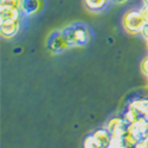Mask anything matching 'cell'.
<instances>
[{
	"label": "cell",
	"mask_w": 148,
	"mask_h": 148,
	"mask_svg": "<svg viewBox=\"0 0 148 148\" xmlns=\"http://www.w3.org/2000/svg\"><path fill=\"white\" fill-rule=\"evenodd\" d=\"M66 40L71 47H82L88 45L91 40V32L83 23H75L65 26L63 30Z\"/></svg>",
	"instance_id": "6da1fadb"
},
{
	"label": "cell",
	"mask_w": 148,
	"mask_h": 148,
	"mask_svg": "<svg viewBox=\"0 0 148 148\" xmlns=\"http://www.w3.org/2000/svg\"><path fill=\"white\" fill-rule=\"evenodd\" d=\"M146 25V20L140 10H128L122 17V26L128 33L138 34L141 33Z\"/></svg>",
	"instance_id": "7a4b0ae2"
},
{
	"label": "cell",
	"mask_w": 148,
	"mask_h": 148,
	"mask_svg": "<svg viewBox=\"0 0 148 148\" xmlns=\"http://www.w3.org/2000/svg\"><path fill=\"white\" fill-rule=\"evenodd\" d=\"M70 44L66 40L62 30H55L46 38V49L51 53H62L70 49Z\"/></svg>",
	"instance_id": "3957f363"
},
{
	"label": "cell",
	"mask_w": 148,
	"mask_h": 148,
	"mask_svg": "<svg viewBox=\"0 0 148 148\" xmlns=\"http://www.w3.org/2000/svg\"><path fill=\"white\" fill-rule=\"evenodd\" d=\"M129 123L125 117H113L107 123V129L110 132L112 136H122L128 133Z\"/></svg>",
	"instance_id": "277c9868"
},
{
	"label": "cell",
	"mask_w": 148,
	"mask_h": 148,
	"mask_svg": "<svg viewBox=\"0 0 148 148\" xmlns=\"http://www.w3.org/2000/svg\"><path fill=\"white\" fill-rule=\"evenodd\" d=\"M128 132L133 135L134 138H136L139 141L146 139L147 133H148V119L141 117L138 121L130 123Z\"/></svg>",
	"instance_id": "5b68a950"
},
{
	"label": "cell",
	"mask_w": 148,
	"mask_h": 148,
	"mask_svg": "<svg viewBox=\"0 0 148 148\" xmlns=\"http://www.w3.org/2000/svg\"><path fill=\"white\" fill-rule=\"evenodd\" d=\"M20 30V20L0 23V34L5 39H11L18 34Z\"/></svg>",
	"instance_id": "8992f818"
},
{
	"label": "cell",
	"mask_w": 148,
	"mask_h": 148,
	"mask_svg": "<svg viewBox=\"0 0 148 148\" xmlns=\"http://www.w3.org/2000/svg\"><path fill=\"white\" fill-rule=\"evenodd\" d=\"M42 8V1L40 0H21L20 11L23 14L27 17L38 13Z\"/></svg>",
	"instance_id": "52a82bcc"
},
{
	"label": "cell",
	"mask_w": 148,
	"mask_h": 148,
	"mask_svg": "<svg viewBox=\"0 0 148 148\" xmlns=\"http://www.w3.org/2000/svg\"><path fill=\"white\" fill-rule=\"evenodd\" d=\"M21 11L12 7H0V23L20 20Z\"/></svg>",
	"instance_id": "ba28073f"
},
{
	"label": "cell",
	"mask_w": 148,
	"mask_h": 148,
	"mask_svg": "<svg viewBox=\"0 0 148 148\" xmlns=\"http://www.w3.org/2000/svg\"><path fill=\"white\" fill-rule=\"evenodd\" d=\"M94 136L97 140V142L100 143L101 148H108L110 140H112V134L107 128H101V129H97L96 132H94Z\"/></svg>",
	"instance_id": "9c48e42d"
},
{
	"label": "cell",
	"mask_w": 148,
	"mask_h": 148,
	"mask_svg": "<svg viewBox=\"0 0 148 148\" xmlns=\"http://www.w3.org/2000/svg\"><path fill=\"white\" fill-rule=\"evenodd\" d=\"M110 0H84V6L90 12H100L103 11Z\"/></svg>",
	"instance_id": "30bf717a"
},
{
	"label": "cell",
	"mask_w": 148,
	"mask_h": 148,
	"mask_svg": "<svg viewBox=\"0 0 148 148\" xmlns=\"http://www.w3.org/2000/svg\"><path fill=\"white\" fill-rule=\"evenodd\" d=\"M83 148H101V146L97 142V140L95 139L94 135H89V136H87L84 139Z\"/></svg>",
	"instance_id": "8fae6325"
},
{
	"label": "cell",
	"mask_w": 148,
	"mask_h": 148,
	"mask_svg": "<svg viewBox=\"0 0 148 148\" xmlns=\"http://www.w3.org/2000/svg\"><path fill=\"white\" fill-rule=\"evenodd\" d=\"M21 0H0V7H12L20 10Z\"/></svg>",
	"instance_id": "7c38bea8"
},
{
	"label": "cell",
	"mask_w": 148,
	"mask_h": 148,
	"mask_svg": "<svg viewBox=\"0 0 148 148\" xmlns=\"http://www.w3.org/2000/svg\"><path fill=\"white\" fill-rule=\"evenodd\" d=\"M108 148H126L122 136H112V140H110Z\"/></svg>",
	"instance_id": "4fadbf2b"
},
{
	"label": "cell",
	"mask_w": 148,
	"mask_h": 148,
	"mask_svg": "<svg viewBox=\"0 0 148 148\" xmlns=\"http://www.w3.org/2000/svg\"><path fill=\"white\" fill-rule=\"evenodd\" d=\"M141 72L148 78V56H146L141 60Z\"/></svg>",
	"instance_id": "5bb4252c"
},
{
	"label": "cell",
	"mask_w": 148,
	"mask_h": 148,
	"mask_svg": "<svg viewBox=\"0 0 148 148\" xmlns=\"http://www.w3.org/2000/svg\"><path fill=\"white\" fill-rule=\"evenodd\" d=\"M139 10H140V12L142 13L145 20H146V24H148V5H142Z\"/></svg>",
	"instance_id": "9a60e30c"
},
{
	"label": "cell",
	"mask_w": 148,
	"mask_h": 148,
	"mask_svg": "<svg viewBox=\"0 0 148 148\" xmlns=\"http://www.w3.org/2000/svg\"><path fill=\"white\" fill-rule=\"evenodd\" d=\"M135 148H148V140L147 139H143V140H140L136 146H135Z\"/></svg>",
	"instance_id": "2e32d148"
},
{
	"label": "cell",
	"mask_w": 148,
	"mask_h": 148,
	"mask_svg": "<svg viewBox=\"0 0 148 148\" xmlns=\"http://www.w3.org/2000/svg\"><path fill=\"white\" fill-rule=\"evenodd\" d=\"M140 34H141V37L145 40H148V24H146V25H145V27L142 29Z\"/></svg>",
	"instance_id": "e0dca14e"
},
{
	"label": "cell",
	"mask_w": 148,
	"mask_h": 148,
	"mask_svg": "<svg viewBox=\"0 0 148 148\" xmlns=\"http://www.w3.org/2000/svg\"><path fill=\"white\" fill-rule=\"evenodd\" d=\"M112 1H113L114 4H117V5H123V4L128 3L129 0H112Z\"/></svg>",
	"instance_id": "ac0fdd59"
},
{
	"label": "cell",
	"mask_w": 148,
	"mask_h": 148,
	"mask_svg": "<svg viewBox=\"0 0 148 148\" xmlns=\"http://www.w3.org/2000/svg\"><path fill=\"white\" fill-rule=\"evenodd\" d=\"M146 139H147V140H148V133H147V136H146Z\"/></svg>",
	"instance_id": "d6986e66"
},
{
	"label": "cell",
	"mask_w": 148,
	"mask_h": 148,
	"mask_svg": "<svg viewBox=\"0 0 148 148\" xmlns=\"http://www.w3.org/2000/svg\"><path fill=\"white\" fill-rule=\"evenodd\" d=\"M147 50H148V40H147Z\"/></svg>",
	"instance_id": "ffe728a7"
}]
</instances>
